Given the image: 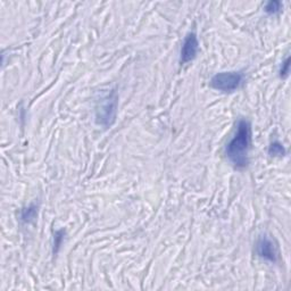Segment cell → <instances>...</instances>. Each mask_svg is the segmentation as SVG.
I'll return each mask as SVG.
<instances>
[{"label":"cell","instance_id":"6da1fadb","mask_svg":"<svg viewBox=\"0 0 291 291\" xmlns=\"http://www.w3.org/2000/svg\"><path fill=\"white\" fill-rule=\"evenodd\" d=\"M252 148V126L247 119H240L237 124L236 133L228 141L225 155L236 169L247 168L249 163V152Z\"/></svg>","mask_w":291,"mask_h":291},{"label":"cell","instance_id":"7a4b0ae2","mask_svg":"<svg viewBox=\"0 0 291 291\" xmlns=\"http://www.w3.org/2000/svg\"><path fill=\"white\" fill-rule=\"evenodd\" d=\"M117 111V95L115 91L102 96L96 106V121L101 127L108 128L115 121Z\"/></svg>","mask_w":291,"mask_h":291},{"label":"cell","instance_id":"3957f363","mask_svg":"<svg viewBox=\"0 0 291 291\" xmlns=\"http://www.w3.org/2000/svg\"><path fill=\"white\" fill-rule=\"evenodd\" d=\"M243 74L241 72H221L217 73L211 80V86L222 92H232L241 86Z\"/></svg>","mask_w":291,"mask_h":291},{"label":"cell","instance_id":"277c9868","mask_svg":"<svg viewBox=\"0 0 291 291\" xmlns=\"http://www.w3.org/2000/svg\"><path fill=\"white\" fill-rule=\"evenodd\" d=\"M256 253L259 257L265 259V261H268L271 263L278 262V247L275 246L272 239L268 238L267 236H263L258 239L256 245Z\"/></svg>","mask_w":291,"mask_h":291},{"label":"cell","instance_id":"5b68a950","mask_svg":"<svg viewBox=\"0 0 291 291\" xmlns=\"http://www.w3.org/2000/svg\"><path fill=\"white\" fill-rule=\"evenodd\" d=\"M198 49H199V43L196 33L191 32L186 34L183 44H182L181 47V53H180L181 64L189 63V61L194 59L197 53H198Z\"/></svg>","mask_w":291,"mask_h":291},{"label":"cell","instance_id":"8992f818","mask_svg":"<svg viewBox=\"0 0 291 291\" xmlns=\"http://www.w3.org/2000/svg\"><path fill=\"white\" fill-rule=\"evenodd\" d=\"M36 213H38V206L32 204L28 206L27 209H24L20 213V220L25 223H31L34 221V218L36 217Z\"/></svg>","mask_w":291,"mask_h":291},{"label":"cell","instance_id":"52a82bcc","mask_svg":"<svg viewBox=\"0 0 291 291\" xmlns=\"http://www.w3.org/2000/svg\"><path fill=\"white\" fill-rule=\"evenodd\" d=\"M268 154L274 156V157H282L285 155V149L282 143H280L279 141H273L268 147Z\"/></svg>","mask_w":291,"mask_h":291},{"label":"cell","instance_id":"ba28073f","mask_svg":"<svg viewBox=\"0 0 291 291\" xmlns=\"http://www.w3.org/2000/svg\"><path fill=\"white\" fill-rule=\"evenodd\" d=\"M282 8V4L278 2V0H273V2H268L265 5V12L267 14H277Z\"/></svg>","mask_w":291,"mask_h":291},{"label":"cell","instance_id":"9c48e42d","mask_svg":"<svg viewBox=\"0 0 291 291\" xmlns=\"http://www.w3.org/2000/svg\"><path fill=\"white\" fill-rule=\"evenodd\" d=\"M64 236H65V231L64 230H59L55 232L54 236V254L58 253V249L61 246V243L64 241Z\"/></svg>","mask_w":291,"mask_h":291},{"label":"cell","instance_id":"30bf717a","mask_svg":"<svg viewBox=\"0 0 291 291\" xmlns=\"http://www.w3.org/2000/svg\"><path fill=\"white\" fill-rule=\"evenodd\" d=\"M289 69H290V57H288V58L282 63L281 69H280V76L281 77L287 76L289 73Z\"/></svg>","mask_w":291,"mask_h":291}]
</instances>
